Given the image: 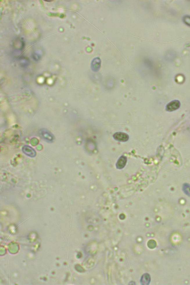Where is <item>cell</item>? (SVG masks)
I'll list each match as a JSON object with an SVG mask.
<instances>
[{
	"label": "cell",
	"mask_w": 190,
	"mask_h": 285,
	"mask_svg": "<svg viewBox=\"0 0 190 285\" xmlns=\"http://www.w3.org/2000/svg\"><path fill=\"white\" fill-rule=\"evenodd\" d=\"M180 106V103L178 100H175L171 102L166 106V110L168 112H173L178 109Z\"/></svg>",
	"instance_id": "1"
},
{
	"label": "cell",
	"mask_w": 190,
	"mask_h": 285,
	"mask_svg": "<svg viewBox=\"0 0 190 285\" xmlns=\"http://www.w3.org/2000/svg\"><path fill=\"white\" fill-rule=\"evenodd\" d=\"M23 150L24 152V153L28 156H30V157H34L35 156V151L31 147L28 146H25L24 147Z\"/></svg>",
	"instance_id": "3"
},
{
	"label": "cell",
	"mask_w": 190,
	"mask_h": 285,
	"mask_svg": "<svg viewBox=\"0 0 190 285\" xmlns=\"http://www.w3.org/2000/svg\"><path fill=\"white\" fill-rule=\"evenodd\" d=\"M126 163V158L123 156L120 158L117 162V166L118 168L122 169L125 166Z\"/></svg>",
	"instance_id": "5"
},
{
	"label": "cell",
	"mask_w": 190,
	"mask_h": 285,
	"mask_svg": "<svg viewBox=\"0 0 190 285\" xmlns=\"http://www.w3.org/2000/svg\"><path fill=\"white\" fill-rule=\"evenodd\" d=\"M183 190L186 195L190 196V184H184L183 186Z\"/></svg>",
	"instance_id": "6"
},
{
	"label": "cell",
	"mask_w": 190,
	"mask_h": 285,
	"mask_svg": "<svg viewBox=\"0 0 190 285\" xmlns=\"http://www.w3.org/2000/svg\"><path fill=\"white\" fill-rule=\"evenodd\" d=\"M114 137L115 139L120 141H126L128 139V136L126 134L119 132L115 134Z\"/></svg>",
	"instance_id": "2"
},
{
	"label": "cell",
	"mask_w": 190,
	"mask_h": 285,
	"mask_svg": "<svg viewBox=\"0 0 190 285\" xmlns=\"http://www.w3.org/2000/svg\"><path fill=\"white\" fill-rule=\"evenodd\" d=\"M184 23L190 26V17L189 16H186L184 17Z\"/></svg>",
	"instance_id": "8"
},
{
	"label": "cell",
	"mask_w": 190,
	"mask_h": 285,
	"mask_svg": "<svg viewBox=\"0 0 190 285\" xmlns=\"http://www.w3.org/2000/svg\"><path fill=\"white\" fill-rule=\"evenodd\" d=\"M41 133L43 136L42 137L45 139L50 141H51L53 139V137L52 136L51 134L48 131L45 130H42Z\"/></svg>",
	"instance_id": "4"
},
{
	"label": "cell",
	"mask_w": 190,
	"mask_h": 285,
	"mask_svg": "<svg viewBox=\"0 0 190 285\" xmlns=\"http://www.w3.org/2000/svg\"><path fill=\"white\" fill-rule=\"evenodd\" d=\"M100 60L98 58H95L92 62V67L94 69H98L100 67Z\"/></svg>",
	"instance_id": "7"
}]
</instances>
